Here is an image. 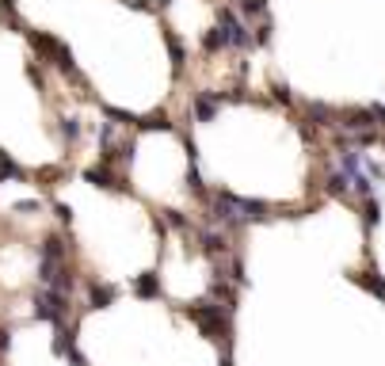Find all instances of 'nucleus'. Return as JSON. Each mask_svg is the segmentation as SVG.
<instances>
[{
  "mask_svg": "<svg viewBox=\"0 0 385 366\" xmlns=\"http://www.w3.org/2000/svg\"><path fill=\"white\" fill-rule=\"evenodd\" d=\"M187 317L195 321V328H199L206 340H218V343L233 340V313L221 302H214V298H202V302L187 305Z\"/></svg>",
  "mask_w": 385,
  "mask_h": 366,
  "instance_id": "obj_1",
  "label": "nucleus"
},
{
  "mask_svg": "<svg viewBox=\"0 0 385 366\" xmlns=\"http://www.w3.org/2000/svg\"><path fill=\"white\" fill-rule=\"evenodd\" d=\"M35 321L65 328L69 324V294L50 290V286H39V294H35Z\"/></svg>",
  "mask_w": 385,
  "mask_h": 366,
  "instance_id": "obj_2",
  "label": "nucleus"
},
{
  "mask_svg": "<svg viewBox=\"0 0 385 366\" xmlns=\"http://www.w3.org/2000/svg\"><path fill=\"white\" fill-rule=\"evenodd\" d=\"M221 107H225V92H214V88L191 92V118L195 122H210Z\"/></svg>",
  "mask_w": 385,
  "mask_h": 366,
  "instance_id": "obj_3",
  "label": "nucleus"
},
{
  "mask_svg": "<svg viewBox=\"0 0 385 366\" xmlns=\"http://www.w3.org/2000/svg\"><path fill=\"white\" fill-rule=\"evenodd\" d=\"M84 180H88V183H96V187H103V191H126L122 176L115 172V164H107V161H99V164L84 168Z\"/></svg>",
  "mask_w": 385,
  "mask_h": 366,
  "instance_id": "obj_4",
  "label": "nucleus"
},
{
  "mask_svg": "<svg viewBox=\"0 0 385 366\" xmlns=\"http://www.w3.org/2000/svg\"><path fill=\"white\" fill-rule=\"evenodd\" d=\"M39 260L42 264H69V244H65V237L50 233V237L39 244Z\"/></svg>",
  "mask_w": 385,
  "mask_h": 366,
  "instance_id": "obj_5",
  "label": "nucleus"
},
{
  "mask_svg": "<svg viewBox=\"0 0 385 366\" xmlns=\"http://www.w3.org/2000/svg\"><path fill=\"white\" fill-rule=\"evenodd\" d=\"M115 298H118V286L99 283V279L88 283V309H107V305H115Z\"/></svg>",
  "mask_w": 385,
  "mask_h": 366,
  "instance_id": "obj_6",
  "label": "nucleus"
},
{
  "mask_svg": "<svg viewBox=\"0 0 385 366\" xmlns=\"http://www.w3.org/2000/svg\"><path fill=\"white\" fill-rule=\"evenodd\" d=\"M324 191L332 195V199H351V176L343 172V168H328V176H324Z\"/></svg>",
  "mask_w": 385,
  "mask_h": 366,
  "instance_id": "obj_7",
  "label": "nucleus"
},
{
  "mask_svg": "<svg viewBox=\"0 0 385 366\" xmlns=\"http://www.w3.org/2000/svg\"><path fill=\"white\" fill-rule=\"evenodd\" d=\"M351 283L362 286L366 294H374L378 302H385V275H378V271H351Z\"/></svg>",
  "mask_w": 385,
  "mask_h": 366,
  "instance_id": "obj_8",
  "label": "nucleus"
},
{
  "mask_svg": "<svg viewBox=\"0 0 385 366\" xmlns=\"http://www.w3.org/2000/svg\"><path fill=\"white\" fill-rule=\"evenodd\" d=\"M58 134H61L65 145H77L84 138V122L77 115H65V118H58Z\"/></svg>",
  "mask_w": 385,
  "mask_h": 366,
  "instance_id": "obj_9",
  "label": "nucleus"
},
{
  "mask_svg": "<svg viewBox=\"0 0 385 366\" xmlns=\"http://www.w3.org/2000/svg\"><path fill=\"white\" fill-rule=\"evenodd\" d=\"M134 294H138V298H157V294H161V275H153V271L138 275V279H134Z\"/></svg>",
  "mask_w": 385,
  "mask_h": 366,
  "instance_id": "obj_10",
  "label": "nucleus"
},
{
  "mask_svg": "<svg viewBox=\"0 0 385 366\" xmlns=\"http://www.w3.org/2000/svg\"><path fill=\"white\" fill-rule=\"evenodd\" d=\"M161 221H168L176 233H195V221L187 218V214H180V210H164V214H161Z\"/></svg>",
  "mask_w": 385,
  "mask_h": 366,
  "instance_id": "obj_11",
  "label": "nucleus"
},
{
  "mask_svg": "<svg viewBox=\"0 0 385 366\" xmlns=\"http://www.w3.org/2000/svg\"><path fill=\"white\" fill-rule=\"evenodd\" d=\"M378 221H381V202L362 199V225H378Z\"/></svg>",
  "mask_w": 385,
  "mask_h": 366,
  "instance_id": "obj_12",
  "label": "nucleus"
},
{
  "mask_svg": "<svg viewBox=\"0 0 385 366\" xmlns=\"http://www.w3.org/2000/svg\"><path fill=\"white\" fill-rule=\"evenodd\" d=\"M54 214H58V221H61V225H69V221H73V214H69V206H65V202H54Z\"/></svg>",
  "mask_w": 385,
  "mask_h": 366,
  "instance_id": "obj_13",
  "label": "nucleus"
},
{
  "mask_svg": "<svg viewBox=\"0 0 385 366\" xmlns=\"http://www.w3.org/2000/svg\"><path fill=\"white\" fill-rule=\"evenodd\" d=\"M8 347H12V328H0V355H8Z\"/></svg>",
  "mask_w": 385,
  "mask_h": 366,
  "instance_id": "obj_14",
  "label": "nucleus"
}]
</instances>
